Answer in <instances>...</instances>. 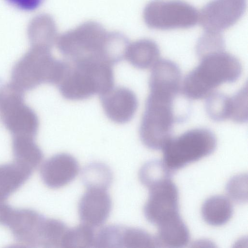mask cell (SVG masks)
I'll list each match as a JSON object with an SVG mask.
<instances>
[{
    "label": "cell",
    "mask_w": 248,
    "mask_h": 248,
    "mask_svg": "<svg viewBox=\"0 0 248 248\" xmlns=\"http://www.w3.org/2000/svg\"><path fill=\"white\" fill-rule=\"evenodd\" d=\"M190 111L189 102L182 93L150 92L140 128L142 142L151 149H162L171 138L174 124L185 122Z\"/></svg>",
    "instance_id": "1"
},
{
    "label": "cell",
    "mask_w": 248,
    "mask_h": 248,
    "mask_svg": "<svg viewBox=\"0 0 248 248\" xmlns=\"http://www.w3.org/2000/svg\"><path fill=\"white\" fill-rule=\"evenodd\" d=\"M56 45L67 60L71 62L93 61L111 65L117 62V49L112 31L100 23L85 22L58 36Z\"/></svg>",
    "instance_id": "2"
},
{
    "label": "cell",
    "mask_w": 248,
    "mask_h": 248,
    "mask_svg": "<svg viewBox=\"0 0 248 248\" xmlns=\"http://www.w3.org/2000/svg\"><path fill=\"white\" fill-rule=\"evenodd\" d=\"M200 64L185 78L183 94L189 99L206 97L224 83H232L240 77L242 67L239 60L224 51L213 53L200 59Z\"/></svg>",
    "instance_id": "3"
},
{
    "label": "cell",
    "mask_w": 248,
    "mask_h": 248,
    "mask_svg": "<svg viewBox=\"0 0 248 248\" xmlns=\"http://www.w3.org/2000/svg\"><path fill=\"white\" fill-rule=\"evenodd\" d=\"M66 61V69L57 85L64 98L83 100L95 94H103L113 87L114 74L110 65L93 61Z\"/></svg>",
    "instance_id": "4"
},
{
    "label": "cell",
    "mask_w": 248,
    "mask_h": 248,
    "mask_svg": "<svg viewBox=\"0 0 248 248\" xmlns=\"http://www.w3.org/2000/svg\"><path fill=\"white\" fill-rule=\"evenodd\" d=\"M51 48L31 46L14 65L11 83L23 92L30 91L44 83L57 85L67 67V62L56 59Z\"/></svg>",
    "instance_id": "5"
},
{
    "label": "cell",
    "mask_w": 248,
    "mask_h": 248,
    "mask_svg": "<svg viewBox=\"0 0 248 248\" xmlns=\"http://www.w3.org/2000/svg\"><path fill=\"white\" fill-rule=\"evenodd\" d=\"M217 139L210 130L199 128L171 138L162 148L163 162L171 171L211 154Z\"/></svg>",
    "instance_id": "6"
},
{
    "label": "cell",
    "mask_w": 248,
    "mask_h": 248,
    "mask_svg": "<svg viewBox=\"0 0 248 248\" xmlns=\"http://www.w3.org/2000/svg\"><path fill=\"white\" fill-rule=\"evenodd\" d=\"M0 113L2 122L12 136L35 138L39 121L35 111L24 101V92L11 82L0 87Z\"/></svg>",
    "instance_id": "7"
},
{
    "label": "cell",
    "mask_w": 248,
    "mask_h": 248,
    "mask_svg": "<svg viewBox=\"0 0 248 248\" xmlns=\"http://www.w3.org/2000/svg\"><path fill=\"white\" fill-rule=\"evenodd\" d=\"M143 18L146 25L153 29H188L197 24L199 13L184 1L153 0L145 6Z\"/></svg>",
    "instance_id": "8"
},
{
    "label": "cell",
    "mask_w": 248,
    "mask_h": 248,
    "mask_svg": "<svg viewBox=\"0 0 248 248\" xmlns=\"http://www.w3.org/2000/svg\"><path fill=\"white\" fill-rule=\"evenodd\" d=\"M46 217L29 208H15L0 202V225L11 231L20 247H41Z\"/></svg>",
    "instance_id": "9"
},
{
    "label": "cell",
    "mask_w": 248,
    "mask_h": 248,
    "mask_svg": "<svg viewBox=\"0 0 248 248\" xmlns=\"http://www.w3.org/2000/svg\"><path fill=\"white\" fill-rule=\"evenodd\" d=\"M149 198L143 209L147 220L158 225L178 215V191L171 178L157 183L148 188Z\"/></svg>",
    "instance_id": "10"
},
{
    "label": "cell",
    "mask_w": 248,
    "mask_h": 248,
    "mask_svg": "<svg viewBox=\"0 0 248 248\" xmlns=\"http://www.w3.org/2000/svg\"><path fill=\"white\" fill-rule=\"evenodd\" d=\"M246 6V0H212L199 13V20L206 31L220 33L240 19Z\"/></svg>",
    "instance_id": "11"
},
{
    "label": "cell",
    "mask_w": 248,
    "mask_h": 248,
    "mask_svg": "<svg viewBox=\"0 0 248 248\" xmlns=\"http://www.w3.org/2000/svg\"><path fill=\"white\" fill-rule=\"evenodd\" d=\"M79 166L77 159L67 153L55 155L42 164L40 176L44 184L52 189L61 188L78 175Z\"/></svg>",
    "instance_id": "12"
},
{
    "label": "cell",
    "mask_w": 248,
    "mask_h": 248,
    "mask_svg": "<svg viewBox=\"0 0 248 248\" xmlns=\"http://www.w3.org/2000/svg\"><path fill=\"white\" fill-rule=\"evenodd\" d=\"M111 208V200L107 189L90 188L79 200L78 213L82 223L97 227L106 221Z\"/></svg>",
    "instance_id": "13"
},
{
    "label": "cell",
    "mask_w": 248,
    "mask_h": 248,
    "mask_svg": "<svg viewBox=\"0 0 248 248\" xmlns=\"http://www.w3.org/2000/svg\"><path fill=\"white\" fill-rule=\"evenodd\" d=\"M100 97L107 116L118 124L130 121L138 108V102L135 94L127 88L113 87L100 95Z\"/></svg>",
    "instance_id": "14"
},
{
    "label": "cell",
    "mask_w": 248,
    "mask_h": 248,
    "mask_svg": "<svg viewBox=\"0 0 248 248\" xmlns=\"http://www.w3.org/2000/svg\"><path fill=\"white\" fill-rule=\"evenodd\" d=\"M27 34L31 46L52 48L58 37L54 18L47 14H39L29 23Z\"/></svg>",
    "instance_id": "15"
},
{
    "label": "cell",
    "mask_w": 248,
    "mask_h": 248,
    "mask_svg": "<svg viewBox=\"0 0 248 248\" xmlns=\"http://www.w3.org/2000/svg\"><path fill=\"white\" fill-rule=\"evenodd\" d=\"M33 171L15 161L0 164V202H5L22 186Z\"/></svg>",
    "instance_id": "16"
},
{
    "label": "cell",
    "mask_w": 248,
    "mask_h": 248,
    "mask_svg": "<svg viewBox=\"0 0 248 248\" xmlns=\"http://www.w3.org/2000/svg\"><path fill=\"white\" fill-rule=\"evenodd\" d=\"M160 247L181 248L188 243L189 232L180 215L157 226Z\"/></svg>",
    "instance_id": "17"
},
{
    "label": "cell",
    "mask_w": 248,
    "mask_h": 248,
    "mask_svg": "<svg viewBox=\"0 0 248 248\" xmlns=\"http://www.w3.org/2000/svg\"><path fill=\"white\" fill-rule=\"evenodd\" d=\"M160 50L154 41L143 39L129 43L125 59L133 66L139 69L152 67L159 60Z\"/></svg>",
    "instance_id": "18"
},
{
    "label": "cell",
    "mask_w": 248,
    "mask_h": 248,
    "mask_svg": "<svg viewBox=\"0 0 248 248\" xmlns=\"http://www.w3.org/2000/svg\"><path fill=\"white\" fill-rule=\"evenodd\" d=\"M27 136H12V148L14 161L34 170L42 162L43 154L34 140Z\"/></svg>",
    "instance_id": "19"
},
{
    "label": "cell",
    "mask_w": 248,
    "mask_h": 248,
    "mask_svg": "<svg viewBox=\"0 0 248 248\" xmlns=\"http://www.w3.org/2000/svg\"><path fill=\"white\" fill-rule=\"evenodd\" d=\"M233 208L229 199L221 195L207 199L202 207V215L208 224L218 226L227 223L231 218Z\"/></svg>",
    "instance_id": "20"
},
{
    "label": "cell",
    "mask_w": 248,
    "mask_h": 248,
    "mask_svg": "<svg viewBox=\"0 0 248 248\" xmlns=\"http://www.w3.org/2000/svg\"><path fill=\"white\" fill-rule=\"evenodd\" d=\"M81 174L82 182L87 188H99L107 190L113 179L110 168L99 162L88 165L83 170Z\"/></svg>",
    "instance_id": "21"
},
{
    "label": "cell",
    "mask_w": 248,
    "mask_h": 248,
    "mask_svg": "<svg viewBox=\"0 0 248 248\" xmlns=\"http://www.w3.org/2000/svg\"><path fill=\"white\" fill-rule=\"evenodd\" d=\"M95 234L92 227L82 223L68 228L64 236L62 248L94 247Z\"/></svg>",
    "instance_id": "22"
},
{
    "label": "cell",
    "mask_w": 248,
    "mask_h": 248,
    "mask_svg": "<svg viewBox=\"0 0 248 248\" xmlns=\"http://www.w3.org/2000/svg\"><path fill=\"white\" fill-rule=\"evenodd\" d=\"M156 237L140 229L124 227L121 238V248H158Z\"/></svg>",
    "instance_id": "23"
},
{
    "label": "cell",
    "mask_w": 248,
    "mask_h": 248,
    "mask_svg": "<svg viewBox=\"0 0 248 248\" xmlns=\"http://www.w3.org/2000/svg\"><path fill=\"white\" fill-rule=\"evenodd\" d=\"M171 172L163 161L152 160L141 167L139 178L142 185L149 188L159 182L171 178Z\"/></svg>",
    "instance_id": "24"
},
{
    "label": "cell",
    "mask_w": 248,
    "mask_h": 248,
    "mask_svg": "<svg viewBox=\"0 0 248 248\" xmlns=\"http://www.w3.org/2000/svg\"><path fill=\"white\" fill-rule=\"evenodd\" d=\"M205 107L209 117L215 121H223L230 118V97L222 93L213 92L209 94Z\"/></svg>",
    "instance_id": "25"
},
{
    "label": "cell",
    "mask_w": 248,
    "mask_h": 248,
    "mask_svg": "<svg viewBox=\"0 0 248 248\" xmlns=\"http://www.w3.org/2000/svg\"><path fill=\"white\" fill-rule=\"evenodd\" d=\"M68 228L62 221L54 218H46L41 248H62L64 236Z\"/></svg>",
    "instance_id": "26"
},
{
    "label": "cell",
    "mask_w": 248,
    "mask_h": 248,
    "mask_svg": "<svg viewBox=\"0 0 248 248\" xmlns=\"http://www.w3.org/2000/svg\"><path fill=\"white\" fill-rule=\"evenodd\" d=\"M225 41L220 33L205 31L199 39L196 52L200 59L208 54L225 50Z\"/></svg>",
    "instance_id": "27"
},
{
    "label": "cell",
    "mask_w": 248,
    "mask_h": 248,
    "mask_svg": "<svg viewBox=\"0 0 248 248\" xmlns=\"http://www.w3.org/2000/svg\"><path fill=\"white\" fill-rule=\"evenodd\" d=\"M247 84L230 97V118L233 121L243 123L248 120Z\"/></svg>",
    "instance_id": "28"
},
{
    "label": "cell",
    "mask_w": 248,
    "mask_h": 248,
    "mask_svg": "<svg viewBox=\"0 0 248 248\" xmlns=\"http://www.w3.org/2000/svg\"><path fill=\"white\" fill-rule=\"evenodd\" d=\"M226 190L230 198L235 202L241 203L247 202L248 179L247 174H239L228 182Z\"/></svg>",
    "instance_id": "29"
},
{
    "label": "cell",
    "mask_w": 248,
    "mask_h": 248,
    "mask_svg": "<svg viewBox=\"0 0 248 248\" xmlns=\"http://www.w3.org/2000/svg\"><path fill=\"white\" fill-rule=\"evenodd\" d=\"M13 7L24 11H32L39 8L45 0H5Z\"/></svg>",
    "instance_id": "30"
}]
</instances>
